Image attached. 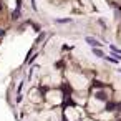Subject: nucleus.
<instances>
[{
    "label": "nucleus",
    "instance_id": "nucleus-4",
    "mask_svg": "<svg viewBox=\"0 0 121 121\" xmlns=\"http://www.w3.org/2000/svg\"><path fill=\"white\" fill-rule=\"evenodd\" d=\"M93 53H95L96 56H99V58H103V56H104V55H103V52H101V50H98V48H93Z\"/></svg>",
    "mask_w": 121,
    "mask_h": 121
},
{
    "label": "nucleus",
    "instance_id": "nucleus-5",
    "mask_svg": "<svg viewBox=\"0 0 121 121\" xmlns=\"http://www.w3.org/2000/svg\"><path fill=\"white\" fill-rule=\"evenodd\" d=\"M70 18H56V23H70Z\"/></svg>",
    "mask_w": 121,
    "mask_h": 121
},
{
    "label": "nucleus",
    "instance_id": "nucleus-1",
    "mask_svg": "<svg viewBox=\"0 0 121 121\" xmlns=\"http://www.w3.org/2000/svg\"><path fill=\"white\" fill-rule=\"evenodd\" d=\"M86 43H88L90 47H93V48L99 47V42H98V40H95V38H91V37H86Z\"/></svg>",
    "mask_w": 121,
    "mask_h": 121
},
{
    "label": "nucleus",
    "instance_id": "nucleus-2",
    "mask_svg": "<svg viewBox=\"0 0 121 121\" xmlns=\"http://www.w3.org/2000/svg\"><path fill=\"white\" fill-rule=\"evenodd\" d=\"M95 96H96L99 101H106V95H104V93H101V91H99V93H96Z\"/></svg>",
    "mask_w": 121,
    "mask_h": 121
},
{
    "label": "nucleus",
    "instance_id": "nucleus-7",
    "mask_svg": "<svg viewBox=\"0 0 121 121\" xmlns=\"http://www.w3.org/2000/svg\"><path fill=\"white\" fill-rule=\"evenodd\" d=\"M4 35H5V32H4V30H0V37H4Z\"/></svg>",
    "mask_w": 121,
    "mask_h": 121
},
{
    "label": "nucleus",
    "instance_id": "nucleus-3",
    "mask_svg": "<svg viewBox=\"0 0 121 121\" xmlns=\"http://www.w3.org/2000/svg\"><path fill=\"white\" fill-rule=\"evenodd\" d=\"M18 17H20V9H17V10L12 13V20H17Z\"/></svg>",
    "mask_w": 121,
    "mask_h": 121
},
{
    "label": "nucleus",
    "instance_id": "nucleus-6",
    "mask_svg": "<svg viewBox=\"0 0 121 121\" xmlns=\"http://www.w3.org/2000/svg\"><path fill=\"white\" fill-rule=\"evenodd\" d=\"M93 85H95V88H103V86H104L101 81H93Z\"/></svg>",
    "mask_w": 121,
    "mask_h": 121
}]
</instances>
